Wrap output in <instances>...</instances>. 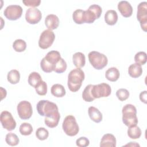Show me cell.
<instances>
[{
    "label": "cell",
    "instance_id": "1",
    "mask_svg": "<svg viewBox=\"0 0 147 147\" xmlns=\"http://www.w3.org/2000/svg\"><path fill=\"white\" fill-rule=\"evenodd\" d=\"M84 78V73L80 68L71 70L68 75L67 84L69 90L72 92L78 91L80 88Z\"/></svg>",
    "mask_w": 147,
    "mask_h": 147
},
{
    "label": "cell",
    "instance_id": "2",
    "mask_svg": "<svg viewBox=\"0 0 147 147\" xmlns=\"http://www.w3.org/2000/svg\"><path fill=\"white\" fill-rule=\"evenodd\" d=\"M122 121L123 123L128 126L137 125L138 118L137 117V109L131 104L125 105L122 109Z\"/></svg>",
    "mask_w": 147,
    "mask_h": 147
},
{
    "label": "cell",
    "instance_id": "3",
    "mask_svg": "<svg viewBox=\"0 0 147 147\" xmlns=\"http://www.w3.org/2000/svg\"><path fill=\"white\" fill-rule=\"evenodd\" d=\"M36 108L38 113L41 116L45 117H49L59 112L56 104L48 100H40L37 104Z\"/></svg>",
    "mask_w": 147,
    "mask_h": 147
},
{
    "label": "cell",
    "instance_id": "4",
    "mask_svg": "<svg viewBox=\"0 0 147 147\" xmlns=\"http://www.w3.org/2000/svg\"><path fill=\"white\" fill-rule=\"evenodd\" d=\"M88 60L92 66L96 69H102L106 67L108 59L106 55L97 51H91L88 55Z\"/></svg>",
    "mask_w": 147,
    "mask_h": 147
},
{
    "label": "cell",
    "instance_id": "5",
    "mask_svg": "<svg viewBox=\"0 0 147 147\" xmlns=\"http://www.w3.org/2000/svg\"><path fill=\"white\" fill-rule=\"evenodd\" d=\"M62 127L64 133L71 137L76 136L79 131V127L76 119L72 115H69L65 117L62 124Z\"/></svg>",
    "mask_w": 147,
    "mask_h": 147
},
{
    "label": "cell",
    "instance_id": "6",
    "mask_svg": "<svg viewBox=\"0 0 147 147\" xmlns=\"http://www.w3.org/2000/svg\"><path fill=\"white\" fill-rule=\"evenodd\" d=\"M91 92L94 99L107 97L111 94V88L109 84L106 83H102L98 84L92 85Z\"/></svg>",
    "mask_w": 147,
    "mask_h": 147
},
{
    "label": "cell",
    "instance_id": "7",
    "mask_svg": "<svg viewBox=\"0 0 147 147\" xmlns=\"http://www.w3.org/2000/svg\"><path fill=\"white\" fill-rule=\"evenodd\" d=\"M102 12V7L96 4H93L89 6L87 10H84V22L91 24L96 19L100 17Z\"/></svg>",
    "mask_w": 147,
    "mask_h": 147
},
{
    "label": "cell",
    "instance_id": "8",
    "mask_svg": "<svg viewBox=\"0 0 147 147\" xmlns=\"http://www.w3.org/2000/svg\"><path fill=\"white\" fill-rule=\"evenodd\" d=\"M55 38L54 32L50 29L44 30L40 34L38 40V46L40 48L45 49L49 48Z\"/></svg>",
    "mask_w": 147,
    "mask_h": 147
},
{
    "label": "cell",
    "instance_id": "9",
    "mask_svg": "<svg viewBox=\"0 0 147 147\" xmlns=\"http://www.w3.org/2000/svg\"><path fill=\"white\" fill-rule=\"evenodd\" d=\"M137 18L140 23L141 29L147 31V2H141L137 6Z\"/></svg>",
    "mask_w": 147,
    "mask_h": 147
},
{
    "label": "cell",
    "instance_id": "10",
    "mask_svg": "<svg viewBox=\"0 0 147 147\" xmlns=\"http://www.w3.org/2000/svg\"><path fill=\"white\" fill-rule=\"evenodd\" d=\"M17 113L22 119H29L33 113L31 103L26 100L21 101L17 105Z\"/></svg>",
    "mask_w": 147,
    "mask_h": 147
},
{
    "label": "cell",
    "instance_id": "11",
    "mask_svg": "<svg viewBox=\"0 0 147 147\" xmlns=\"http://www.w3.org/2000/svg\"><path fill=\"white\" fill-rule=\"evenodd\" d=\"M22 8L17 5L7 6L4 10V16L9 20L14 21L20 18L22 14Z\"/></svg>",
    "mask_w": 147,
    "mask_h": 147
},
{
    "label": "cell",
    "instance_id": "12",
    "mask_svg": "<svg viewBox=\"0 0 147 147\" xmlns=\"http://www.w3.org/2000/svg\"><path fill=\"white\" fill-rule=\"evenodd\" d=\"M0 121L3 127L8 131H12L16 127V121L11 114L7 111H3L1 113Z\"/></svg>",
    "mask_w": 147,
    "mask_h": 147
},
{
    "label": "cell",
    "instance_id": "13",
    "mask_svg": "<svg viewBox=\"0 0 147 147\" xmlns=\"http://www.w3.org/2000/svg\"><path fill=\"white\" fill-rule=\"evenodd\" d=\"M41 12L37 8L30 7L26 11L25 20L29 24H37L41 20Z\"/></svg>",
    "mask_w": 147,
    "mask_h": 147
},
{
    "label": "cell",
    "instance_id": "14",
    "mask_svg": "<svg viewBox=\"0 0 147 147\" xmlns=\"http://www.w3.org/2000/svg\"><path fill=\"white\" fill-rule=\"evenodd\" d=\"M118 9L124 17H129L132 15L133 7L127 1H121L118 3Z\"/></svg>",
    "mask_w": 147,
    "mask_h": 147
},
{
    "label": "cell",
    "instance_id": "15",
    "mask_svg": "<svg viewBox=\"0 0 147 147\" xmlns=\"http://www.w3.org/2000/svg\"><path fill=\"white\" fill-rule=\"evenodd\" d=\"M100 147H115L116 138L115 136L110 133L105 134L103 136L100 142Z\"/></svg>",
    "mask_w": 147,
    "mask_h": 147
},
{
    "label": "cell",
    "instance_id": "16",
    "mask_svg": "<svg viewBox=\"0 0 147 147\" xmlns=\"http://www.w3.org/2000/svg\"><path fill=\"white\" fill-rule=\"evenodd\" d=\"M45 25L48 28V29L52 30L56 29L59 26V19L55 14H49L45 19Z\"/></svg>",
    "mask_w": 147,
    "mask_h": 147
},
{
    "label": "cell",
    "instance_id": "17",
    "mask_svg": "<svg viewBox=\"0 0 147 147\" xmlns=\"http://www.w3.org/2000/svg\"><path fill=\"white\" fill-rule=\"evenodd\" d=\"M44 58L49 64H51L52 65L53 71L54 65L61 58V55L59 52L53 50L48 52L46 56L44 57Z\"/></svg>",
    "mask_w": 147,
    "mask_h": 147
},
{
    "label": "cell",
    "instance_id": "18",
    "mask_svg": "<svg viewBox=\"0 0 147 147\" xmlns=\"http://www.w3.org/2000/svg\"><path fill=\"white\" fill-rule=\"evenodd\" d=\"M88 113L90 119L96 123H99L102 120V114L96 107L94 106L89 107L88 109Z\"/></svg>",
    "mask_w": 147,
    "mask_h": 147
},
{
    "label": "cell",
    "instance_id": "19",
    "mask_svg": "<svg viewBox=\"0 0 147 147\" xmlns=\"http://www.w3.org/2000/svg\"><path fill=\"white\" fill-rule=\"evenodd\" d=\"M128 74L133 78H137L140 77L142 74L141 65L136 63L131 64L128 68Z\"/></svg>",
    "mask_w": 147,
    "mask_h": 147
},
{
    "label": "cell",
    "instance_id": "20",
    "mask_svg": "<svg viewBox=\"0 0 147 147\" xmlns=\"http://www.w3.org/2000/svg\"><path fill=\"white\" fill-rule=\"evenodd\" d=\"M60 118V114L59 112H57L53 115H52L48 117H45L44 119V122L48 127L50 128H53L58 125Z\"/></svg>",
    "mask_w": 147,
    "mask_h": 147
},
{
    "label": "cell",
    "instance_id": "21",
    "mask_svg": "<svg viewBox=\"0 0 147 147\" xmlns=\"http://www.w3.org/2000/svg\"><path fill=\"white\" fill-rule=\"evenodd\" d=\"M105 21L107 25H114L118 21V14L114 10H109L105 14Z\"/></svg>",
    "mask_w": 147,
    "mask_h": 147
},
{
    "label": "cell",
    "instance_id": "22",
    "mask_svg": "<svg viewBox=\"0 0 147 147\" xmlns=\"http://www.w3.org/2000/svg\"><path fill=\"white\" fill-rule=\"evenodd\" d=\"M72 61L75 67L80 68L86 64L85 55L80 52H76L72 56Z\"/></svg>",
    "mask_w": 147,
    "mask_h": 147
},
{
    "label": "cell",
    "instance_id": "23",
    "mask_svg": "<svg viewBox=\"0 0 147 147\" xmlns=\"http://www.w3.org/2000/svg\"><path fill=\"white\" fill-rule=\"evenodd\" d=\"M119 71L116 67L109 68L105 72L106 78L111 82L117 81L119 79Z\"/></svg>",
    "mask_w": 147,
    "mask_h": 147
},
{
    "label": "cell",
    "instance_id": "24",
    "mask_svg": "<svg viewBox=\"0 0 147 147\" xmlns=\"http://www.w3.org/2000/svg\"><path fill=\"white\" fill-rule=\"evenodd\" d=\"M51 94L57 98H61L65 95V90L64 86L60 84H55L51 88Z\"/></svg>",
    "mask_w": 147,
    "mask_h": 147
},
{
    "label": "cell",
    "instance_id": "25",
    "mask_svg": "<svg viewBox=\"0 0 147 147\" xmlns=\"http://www.w3.org/2000/svg\"><path fill=\"white\" fill-rule=\"evenodd\" d=\"M42 80L41 75L37 72H31L28 76V83L34 88Z\"/></svg>",
    "mask_w": 147,
    "mask_h": 147
},
{
    "label": "cell",
    "instance_id": "26",
    "mask_svg": "<svg viewBox=\"0 0 147 147\" xmlns=\"http://www.w3.org/2000/svg\"><path fill=\"white\" fill-rule=\"evenodd\" d=\"M7 79L8 82L11 84H17L20 81V74L17 69H11L7 73Z\"/></svg>",
    "mask_w": 147,
    "mask_h": 147
},
{
    "label": "cell",
    "instance_id": "27",
    "mask_svg": "<svg viewBox=\"0 0 147 147\" xmlns=\"http://www.w3.org/2000/svg\"><path fill=\"white\" fill-rule=\"evenodd\" d=\"M127 135L131 139H138L141 136V130L137 125L129 127Z\"/></svg>",
    "mask_w": 147,
    "mask_h": 147
},
{
    "label": "cell",
    "instance_id": "28",
    "mask_svg": "<svg viewBox=\"0 0 147 147\" xmlns=\"http://www.w3.org/2000/svg\"><path fill=\"white\" fill-rule=\"evenodd\" d=\"M74 21L77 24L84 23V10L82 9H76L72 14Z\"/></svg>",
    "mask_w": 147,
    "mask_h": 147
},
{
    "label": "cell",
    "instance_id": "29",
    "mask_svg": "<svg viewBox=\"0 0 147 147\" xmlns=\"http://www.w3.org/2000/svg\"><path fill=\"white\" fill-rule=\"evenodd\" d=\"M92 84H88L87 85L85 88L84 89L83 92H82V98L86 102H92L95 99L92 95L91 92V88H92Z\"/></svg>",
    "mask_w": 147,
    "mask_h": 147
},
{
    "label": "cell",
    "instance_id": "30",
    "mask_svg": "<svg viewBox=\"0 0 147 147\" xmlns=\"http://www.w3.org/2000/svg\"><path fill=\"white\" fill-rule=\"evenodd\" d=\"M13 48L15 51L21 52L26 49V43L22 39H17L13 43Z\"/></svg>",
    "mask_w": 147,
    "mask_h": 147
},
{
    "label": "cell",
    "instance_id": "31",
    "mask_svg": "<svg viewBox=\"0 0 147 147\" xmlns=\"http://www.w3.org/2000/svg\"><path fill=\"white\" fill-rule=\"evenodd\" d=\"M67 63L63 59L60 58L59 60L55 64L53 67V71H55L56 73H63L64 71H65L67 69Z\"/></svg>",
    "mask_w": 147,
    "mask_h": 147
},
{
    "label": "cell",
    "instance_id": "32",
    "mask_svg": "<svg viewBox=\"0 0 147 147\" xmlns=\"http://www.w3.org/2000/svg\"><path fill=\"white\" fill-rule=\"evenodd\" d=\"M5 141L8 145L13 146L17 145L20 142L18 136L13 133H7L6 136Z\"/></svg>",
    "mask_w": 147,
    "mask_h": 147
},
{
    "label": "cell",
    "instance_id": "33",
    "mask_svg": "<svg viewBox=\"0 0 147 147\" xmlns=\"http://www.w3.org/2000/svg\"><path fill=\"white\" fill-rule=\"evenodd\" d=\"M19 131L21 134L23 136H29L32 133L33 127L31 124L27 122H24L20 125Z\"/></svg>",
    "mask_w": 147,
    "mask_h": 147
},
{
    "label": "cell",
    "instance_id": "34",
    "mask_svg": "<svg viewBox=\"0 0 147 147\" xmlns=\"http://www.w3.org/2000/svg\"><path fill=\"white\" fill-rule=\"evenodd\" d=\"M147 57L145 52H138L134 56V61L140 65H144L146 63Z\"/></svg>",
    "mask_w": 147,
    "mask_h": 147
},
{
    "label": "cell",
    "instance_id": "35",
    "mask_svg": "<svg viewBox=\"0 0 147 147\" xmlns=\"http://www.w3.org/2000/svg\"><path fill=\"white\" fill-rule=\"evenodd\" d=\"M36 136L41 141L45 140L49 136V131L44 127H39L36 131Z\"/></svg>",
    "mask_w": 147,
    "mask_h": 147
},
{
    "label": "cell",
    "instance_id": "36",
    "mask_svg": "<svg viewBox=\"0 0 147 147\" xmlns=\"http://www.w3.org/2000/svg\"><path fill=\"white\" fill-rule=\"evenodd\" d=\"M37 94L39 95H45L47 92V83L42 80L35 88Z\"/></svg>",
    "mask_w": 147,
    "mask_h": 147
},
{
    "label": "cell",
    "instance_id": "37",
    "mask_svg": "<svg viewBox=\"0 0 147 147\" xmlns=\"http://www.w3.org/2000/svg\"><path fill=\"white\" fill-rule=\"evenodd\" d=\"M118 99L121 101H124L129 97V92L125 88H119L116 92Z\"/></svg>",
    "mask_w": 147,
    "mask_h": 147
},
{
    "label": "cell",
    "instance_id": "38",
    "mask_svg": "<svg viewBox=\"0 0 147 147\" xmlns=\"http://www.w3.org/2000/svg\"><path fill=\"white\" fill-rule=\"evenodd\" d=\"M40 67H41L42 70L45 72L50 73V72L53 71L52 65L51 64H49L45 60V59L44 57L42 59V60L40 62Z\"/></svg>",
    "mask_w": 147,
    "mask_h": 147
},
{
    "label": "cell",
    "instance_id": "39",
    "mask_svg": "<svg viewBox=\"0 0 147 147\" xmlns=\"http://www.w3.org/2000/svg\"><path fill=\"white\" fill-rule=\"evenodd\" d=\"M76 144L79 147H86L89 145L90 141L85 137H81L76 140Z\"/></svg>",
    "mask_w": 147,
    "mask_h": 147
},
{
    "label": "cell",
    "instance_id": "40",
    "mask_svg": "<svg viewBox=\"0 0 147 147\" xmlns=\"http://www.w3.org/2000/svg\"><path fill=\"white\" fill-rule=\"evenodd\" d=\"M22 2L26 6L35 7L40 5L41 1L40 0H23Z\"/></svg>",
    "mask_w": 147,
    "mask_h": 147
},
{
    "label": "cell",
    "instance_id": "41",
    "mask_svg": "<svg viewBox=\"0 0 147 147\" xmlns=\"http://www.w3.org/2000/svg\"><path fill=\"white\" fill-rule=\"evenodd\" d=\"M146 91H144L140 94V99L144 103H146Z\"/></svg>",
    "mask_w": 147,
    "mask_h": 147
}]
</instances>
